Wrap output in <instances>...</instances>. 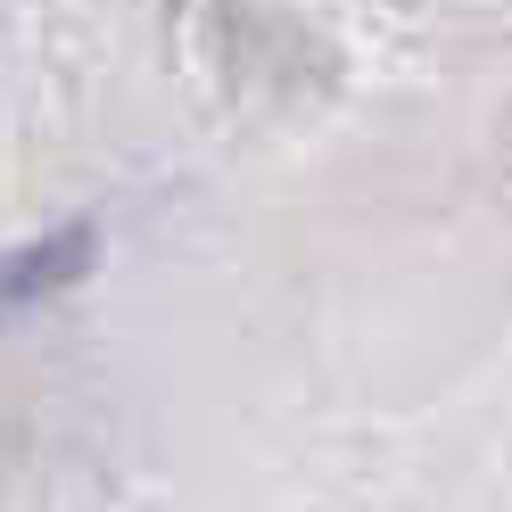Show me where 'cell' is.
<instances>
[{"instance_id": "1", "label": "cell", "mask_w": 512, "mask_h": 512, "mask_svg": "<svg viewBox=\"0 0 512 512\" xmlns=\"http://www.w3.org/2000/svg\"><path fill=\"white\" fill-rule=\"evenodd\" d=\"M83 265H91V223H75L67 240H34L25 256H9V265H0V298L34 306L50 290H67V281H83Z\"/></svg>"}]
</instances>
